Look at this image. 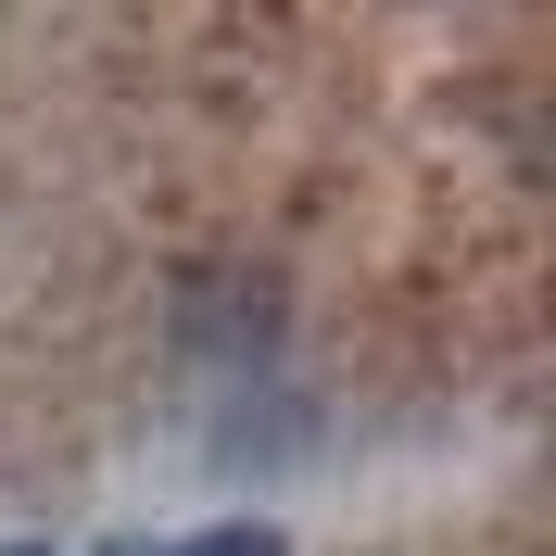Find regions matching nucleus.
<instances>
[{
    "instance_id": "1",
    "label": "nucleus",
    "mask_w": 556,
    "mask_h": 556,
    "mask_svg": "<svg viewBox=\"0 0 556 556\" xmlns=\"http://www.w3.org/2000/svg\"><path fill=\"white\" fill-rule=\"evenodd\" d=\"M177 556H291L266 519H228V531H203V544H177Z\"/></svg>"
}]
</instances>
